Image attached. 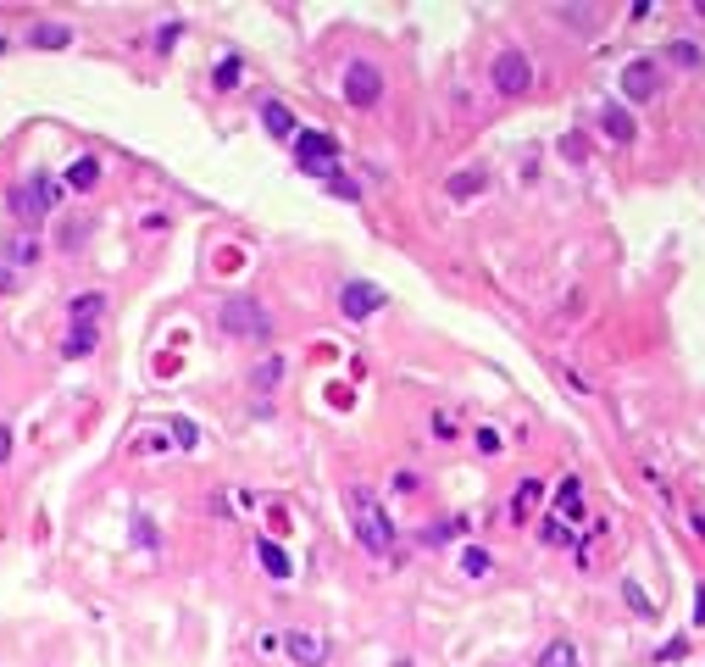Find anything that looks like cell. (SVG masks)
<instances>
[{
  "instance_id": "obj_20",
  "label": "cell",
  "mask_w": 705,
  "mask_h": 667,
  "mask_svg": "<svg viewBox=\"0 0 705 667\" xmlns=\"http://www.w3.org/2000/svg\"><path fill=\"white\" fill-rule=\"evenodd\" d=\"M6 261H12V267H28V261H39V239H34V234H17V239H6Z\"/></svg>"
},
{
  "instance_id": "obj_1",
  "label": "cell",
  "mask_w": 705,
  "mask_h": 667,
  "mask_svg": "<svg viewBox=\"0 0 705 667\" xmlns=\"http://www.w3.org/2000/svg\"><path fill=\"white\" fill-rule=\"evenodd\" d=\"M350 523H356V540H362L367 556H389V551H395V523H389V512L373 501L367 484L350 490Z\"/></svg>"
},
{
  "instance_id": "obj_27",
  "label": "cell",
  "mask_w": 705,
  "mask_h": 667,
  "mask_svg": "<svg viewBox=\"0 0 705 667\" xmlns=\"http://www.w3.org/2000/svg\"><path fill=\"white\" fill-rule=\"evenodd\" d=\"M178 39H184V23H178V17H167V23L156 28V50H173Z\"/></svg>"
},
{
  "instance_id": "obj_16",
  "label": "cell",
  "mask_w": 705,
  "mask_h": 667,
  "mask_svg": "<svg viewBox=\"0 0 705 667\" xmlns=\"http://www.w3.org/2000/svg\"><path fill=\"white\" fill-rule=\"evenodd\" d=\"M100 184V162L95 156H79L73 167H67V189H79V195H89Z\"/></svg>"
},
{
  "instance_id": "obj_18",
  "label": "cell",
  "mask_w": 705,
  "mask_h": 667,
  "mask_svg": "<svg viewBox=\"0 0 705 667\" xmlns=\"http://www.w3.org/2000/svg\"><path fill=\"white\" fill-rule=\"evenodd\" d=\"M67 39H73V28H67V23H39V28L28 34V45H39V50H61Z\"/></svg>"
},
{
  "instance_id": "obj_37",
  "label": "cell",
  "mask_w": 705,
  "mask_h": 667,
  "mask_svg": "<svg viewBox=\"0 0 705 667\" xmlns=\"http://www.w3.org/2000/svg\"><path fill=\"white\" fill-rule=\"evenodd\" d=\"M694 623H705V584L694 589Z\"/></svg>"
},
{
  "instance_id": "obj_6",
  "label": "cell",
  "mask_w": 705,
  "mask_h": 667,
  "mask_svg": "<svg viewBox=\"0 0 705 667\" xmlns=\"http://www.w3.org/2000/svg\"><path fill=\"white\" fill-rule=\"evenodd\" d=\"M344 101L356 106V111H373V106L384 101V73H378L373 61H356V67L344 73Z\"/></svg>"
},
{
  "instance_id": "obj_31",
  "label": "cell",
  "mask_w": 705,
  "mask_h": 667,
  "mask_svg": "<svg viewBox=\"0 0 705 667\" xmlns=\"http://www.w3.org/2000/svg\"><path fill=\"white\" fill-rule=\"evenodd\" d=\"M173 439H178V450H195V423H184V418H173Z\"/></svg>"
},
{
  "instance_id": "obj_36",
  "label": "cell",
  "mask_w": 705,
  "mask_h": 667,
  "mask_svg": "<svg viewBox=\"0 0 705 667\" xmlns=\"http://www.w3.org/2000/svg\"><path fill=\"white\" fill-rule=\"evenodd\" d=\"M434 434H439V439H456V423H450V418L439 412V418H434Z\"/></svg>"
},
{
  "instance_id": "obj_23",
  "label": "cell",
  "mask_w": 705,
  "mask_h": 667,
  "mask_svg": "<svg viewBox=\"0 0 705 667\" xmlns=\"http://www.w3.org/2000/svg\"><path fill=\"white\" fill-rule=\"evenodd\" d=\"M622 595H627V607L639 612V618H656V600L639 589V578H622Z\"/></svg>"
},
{
  "instance_id": "obj_29",
  "label": "cell",
  "mask_w": 705,
  "mask_h": 667,
  "mask_svg": "<svg viewBox=\"0 0 705 667\" xmlns=\"http://www.w3.org/2000/svg\"><path fill=\"white\" fill-rule=\"evenodd\" d=\"M133 540H139V545H145V551H156V528H151V517H145V512H139V517H133Z\"/></svg>"
},
{
  "instance_id": "obj_32",
  "label": "cell",
  "mask_w": 705,
  "mask_h": 667,
  "mask_svg": "<svg viewBox=\"0 0 705 667\" xmlns=\"http://www.w3.org/2000/svg\"><path fill=\"white\" fill-rule=\"evenodd\" d=\"M539 540H544V545H561V540H567V528H561L555 517H544V523H539Z\"/></svg>"
},
{
  "instance_id": "obj_12",
  "label": "cell",
  "mask_w": 705,
  "mask_h": 667,
  "mask_svg": "<svg viewBox=\"0 0 705 667\" xmlns=\"http://www.w3.org/2000/svg\"><path fill=\"white\" fill-rule=\"evenodd\" d=\"M284 651H289L300 667H322V662H328V645H322L317 634H289V640H284Z\"/></svg>"
},
{
  "instance_id": "obj_26",
  "label": "cell",
  "mask_w": 705,
  "mask_h": 667,
  "mask_svg": "<svg viewBox=\"0 0 705 667\" xmlns=\"http://www.w3.org/2000/svg\"><path fill=\"white\" fill-rule=\"evenodd\" d=\"M100 312H106V295H79L73 301V323H95Z\"/></svg>"
},
{
  "instance_id": "obj_19",
  "label": "cell",
  "mask_w": 705,
  "mask_h": 667,
  "mask_svg": "<svg viewBox=\"0 0 705 667\" xmlns=\"http://www.w3.org/2000/svg\"><path fill=\"white\" fill-rule=\"evenodd\" d=\"M256 556H261V567H267L272 578H289V556H284V545H272V540H256Z\"/></svg>"
},
{
  "instance_id": "obj_7",
  "label": "cell",
  "mask_w": 705,
  "mask_h": 667,
  "mask_svg": "<svg viewBox=\"0 0 705 667\" xmlns=\"http://www.w3.org/2000/svg\"><path fill=\"white\" fill-rule=\"evenodd\" d=\"M384 306V290L378 284H367V279H350L344 290H339V312L350 317V323H362V317H373Z\"/></svg>"
},
{
  "instance_id": "obj_4",
  "label": "cell",
  "mask_w": 705,
  "mask_h": 667,
  "mask_svg": "<svg viewBox=\"0 0 705 667\" xmlns=\"http://www.w3.org/2000/svg\"><path fill=\"white\" fill-rule=\"evenodd\" d=\"M295 167L306 173V178H339V140L333 133H322V128H306V133H295Z\"/></svg>"
},
{
  "instance_id": "obj_5",
  "label": "cell",
  "mask_w": 705,
  "mask_h": 667,
  "mask_svg": "<svg viewBox=\"0 0 705 667\" xmlns=\"http://www.w3.org/2000/svg\"><path fill=\"white\" fill-rule=\"evenodd\" d=\"M489 84H495L500 95H511V101L528 95V90H533V61H528L522 50H500L495 61H489Z\"/></svg>"
},
{
  "instance_id": "obj_9",
  "label": "cell",
  "mask_w": 705,
  "mask_h": 667,
  "mask_svg": "<svg viewBox=\"0 0 705 667\" xmlns=\"http://www.w3.org/2000/svg\"><path fill=\"white\" fill-rule=\"evenodd\" d=\"M555 523H584V484L578 479L555 484Z\"/></svg>"
},
{
  "instance_id": "obj_28",
  "label": "cell",
  "mask_w": 705,
  "mask_h": 667,
  "mask_svg": "<svg viewBox=\"0 0 705 667\" xmlns=\"http://www.w3.org/2000/svg\"><path fill=\"white\" fill-rule=\"evenodd\" d=\"M561 17H567L573 28H584V34L595 28V6H561Z\"/></svg>"
},
{
  "instance_id": "obj_34",
  "label": "cell",
  "mask_w": 705,
  "mask_h": 667,
  "mask_svg": "<svg viewBox=\"0 0 705 667\" xmlns=\"http://www.w3.org/2000/svg\"><path fill=\"white\" fill-rule=\"evenodd\" d=\"M478 445H483L489 456H495V450H500V434H495V429H478Z\"/></svg>"
},
{
  "instance_id": "obj_24",
  "label": "cell",
  "mask_w": 705,
  "mask_h": 667,
  "mask_svg": "<svg viewBox=\"0 0 705 667\" xmlns=\"http://www.w3.org/2000/svg\"><path fill=\"white\" fill-rule=\"evenodd\" d=\"M278 378H284V356H267V362H256V373H250L256 389H272Z\"/></svg>"
},
{
  "instance_id": "obj_22",
  "label": "cell",
  "mask_w": 705,
  "mask_h": 667,
  "mask_svg": "<svg viewBox=\"0 0 705 667\" xmlns=\"http://www.w3.org/2000/svg\"><path fill=\"white\" fill-rule=\"evenodd\" d=\"M489 567H495V556H489L483 545H467V551H461V573H467V578H483Z\"/></svg>"
},
{
  "instance_id": "obj_2",
  "label": "cell",
  "mask_w": 705,
  "mask_h": 667,
  "mask_svg": "<svg viewBox=\"0 0 705 667\" xmlns=\"http://www.w3.org/2000/svg\"><path fill=\"white\" fill-rule=\"evenodd\" d=\"M56 200H61V184H56L50 173H28V178L6 195V212H12L17 223H45V217L56 212Z\"/></svg>"
},
{
  "instance_id": "obj_14",
  "label": "cell",
  "mask_w": 705,
  "mask_h": 667,
  "mask_svg": "<svg viewBox=\"0 0 705 667\" xmlns=\"http://www.w3.org/2000/svg\"><path fill=\"white\" fill-rule=\"evenodd\" d=\"M483 184H489V173H483V167H467V173L445 178V195H450V200H472V195H478Z\"/></svg>"
},
{
  "instance_id": "obj_13",
  "label": "cell",
  "mask_w": 705,
  "mask_h": 667,
  "mask_svg": "<svg viewBox=\"0 0 705 667\" xmlns=\"http://www.w3.org/2000/svg\"><path fill=\"white\" fill-rule=\"evenodd\" d=\"M539 501H544V484H539V479H522V484L511 490V517L528 523V517L539 512Z\"/></svg>"
},
{
  "instance_id": "obj_38",
  "label": "cell",
  "mask_w": 705,
  "mask_h": 667,
  "mask_svg": "<svg viewBox=\"0 0 705 667\" xmlns=\"http://www.w3.org/2000/svg\"><path fill=\"white\" fill-rule=\"evenodd\" d=\"M395 667H416V662H395Z\"/></svg>"
},
{
  "instance_id": "obj_8",
  "label": "cell",
  "mask_w": 705,
  "mask_h": 667,
  "mask_svg": "<svg viewBox=\"0 0 705 667\" xmlns=\"http://www.w3.org/2000/svg\"><path fill=\"white\" fill-rule=\"evenodd\" d=\"M656 90H661V67H656V61L639 56V61L622 67V101H650Z\"/></svg>"
},
{
  "instance_id": "obj_30",
  "label": "cell",
  "mask_w": 705,
  "mask_h": 667,
  "mask_svg": "<svg viewBox=\"0 0 705 667\" xmlns=\"http://www.w3.org/2000/svg\"><path fill=\"white\" fill-rule=\"evenodd\" d=\"M328 189H333L339 200H362V184H356V178H344V173H339V178H328Z\"/></svg>"
},
{
  "instance_id": "obj_17",
  "label": "cell",
  "mask_w": 705,
  "mask_h": 667,
  "mask_svg": "<svg viewBox=\"0 0 705 667\" xmlns=\"http://www.w3.org/2000/svg\"><path fill=\"white\" fill-rule=\"evenodd\" d=\"M600 128L611 133V140H622V145L633 140V133H639V128H633V117H627L622 106H605V111H600Z\"/></svg>"
},
{
  "instance_id": "obj_11",
  "label": "cell",
  "mask_w": 705,
  "mask_h": 667,
  "mask_svg": "<svg viewBox=\"0 0 705 667\" xmlns=\"http://www.w3.org/2000/svg\"><path fill=\"white\" fill-rule=\"evenodd\" d=\"M261 128L272 133V140H295V111L284 101H261Z\"/></svg>"
},
{
  "instance_id": "obj_10",
  "label": "cell",
  "mask_w": 705,
  "mask_h": 667,
  "mask_svg": "<svg viewBox=\"0 0 705 667\" xmlns=\"http://www.w3.org/2000/svg\"><path fill=\"white\" fill-rule=\"evenodd\" d=\"M95 345H100V328H95V323H73V328H67V340H61V356L79 362V356H89Z\"/></svg>"
},
{
  "instance_id": "obj_21",
  "label": "cell",
  "mask_w": 705,
  "mask_h": 667,
  "mask_svg": "<svg viewBox=\"0 0 705 667\" xmlns=\"http://www.w3.org/2000/svg\"><path fill=\"white\" fill-rule=\"evenodd\" d=\"M667 61H672V67H689V73H694V67H705V50L689 45V39H678V45H667Z\"/></svg>"
},
{
  "instance_id": "obj_3",
  "label": "cell",
  "mask_w": 705,
  "mask_h": 667,
  "mask_svg": "<svg viewBox=\"0 0 705 667\" xmlns=\"http://www.w3.org/2000/svg\"><path fill=\"white\" fill-rule=\"evenodd\" d=\"M217 328L228 334V340H267V334H272V317H267V306H261L256 295H234V301L217 306Z\"/></svg>"
},
{
  "instance_id": "obj_33",
  "label": "cell",
  "mask_w": 705,
  "mask_h": 667,
  "mask_svg": "<svg viewBox=\"0 0 705 667\" xmlns=\"http://www.w3.org/2000/svg\"><path fill=\"white\" fill-rule=\"evenodd\" d=\"M79 239H84V223H67L61 228V250H79Z\"/></svg>"
},
{
  "instance_id": "obj_35",
  "label": "cell",
  "mask_w": 705,
  "mask_h": 667,
  "mask_svg": "<svg viewBox=\"0 0 705 667\" xmlns=\"http://www.w3.org/2000/svg\"><path fill=\"white\" fill-rule=\"evenodd\" d=\"M6 456H12V423H0V467H6Z\"/></svg>"
},
{
  "instance_id": "obj_25",
  "label": "cell",
  "mask_w": 705,
  "mask_h": 667,
  "mask_svg": "<svg viewBox=\"0 0 705 667\" xmlns=\"http://www.w3.org/2000/svg\"><path fill=\"white\" fill-rule=\"evenodd\" d=\"M211 84H217V90H239V56H223L217 67H211Z\"/></svg>"
},
{
  "instance_id": "obj_15",
  "label": "cell",
  "mask_w": 705,
  "mask_h": 667,
  "mask_svg": "<svg viewBox=\"0 0 705 667\" xmlns=\"http://www.w3.org/2000/svg\"><path fill=\"white\" fill-rule=\"evenodd\" d=\"M533 667H578V645H573V640H550V645L533 656Z\"/></svg>"
}]
</instances>
